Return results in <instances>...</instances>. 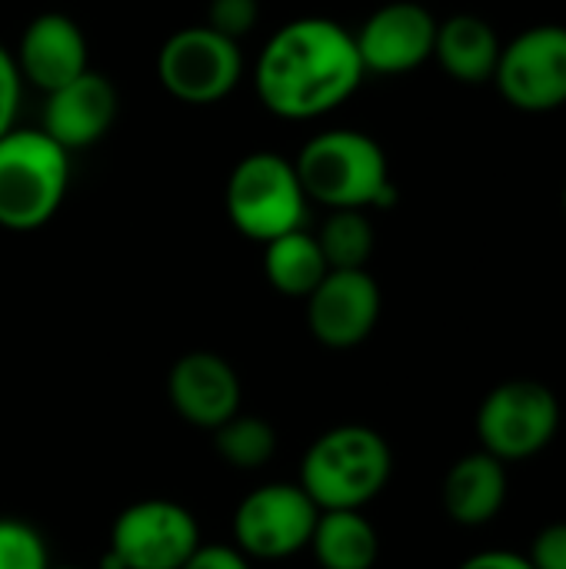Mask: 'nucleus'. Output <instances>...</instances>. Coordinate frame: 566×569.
I'll list each match as a JSON object with an SVG mask.
<instances>
[{
  "label": "nucleus",
  "instance_id": "obj_21",
  "mask_svg": "<svg viewBox=\"0 0 566 569\" xmlns=\"http://www.w3.org/2000/svg\"><path fill=\"white\" fill-rule=\"evenodd\" d=\"M314 237L330 270H367L374 253V227L364 210H330Z\"/></svg>",
  "mask_w": 566,
  "mask_h": 569
},
{
  "label": "nucleus",
  "instance_id": "obj_2",
  "mask_svg": "<svg viewBox=\"0 0 566 569\" xmlns=\"http://www.w3.org/2000/svg\"><path fill=\"white\" fill-rule=\"evenodd\" d=\"M394 473L390 443L364 423L324 430L300 460V487L317 510H364Z\"/></svg>",
  "mask_w": 566,
  "mask_h": 569
},
{
  "label": "nucleus",
  "instance_id": "obj_15",
  "mask_svg": "<svg viewBox=\"0 0 566 569\" xmlns=\"http://www.w3.org/2000/svg\"><path fill=\"white\" fill-rule=\"evenodd\" d=\"M113 120H117V87L103 73L87 70L77 80L47 93L40 130L70 153L103 140Z\"/></svg>",
  "mask_w": 566,
  "mask_h": 569
},
{
  "label": "nucleus",
  "instance_id": "obj_10",
  "mask_svg": "<svg viewBox=\"0 0 566 569\" xmlns=\"http://www.w3.org/2000/svg\"><path fill=\"white\" fill-rule=\"evenodd\" d=\"M494 83L514 110L550 113L566 103V27L540 23L504 43Z\"/></svg>",
  "mask_w": 566,
  "mask_h": 569
},
{
  "label": "nucleus",
  "instance_id": "obj_28",
  "mask_svg": "<svg viewBox=\"0 0 566 569\" xmlns=\"http://www.w3.org/2000/svg\"><path fill=\"white\" fill-rule=\"evenodd\" d=\"M47 569H83V567H53V563H50V567Z\"/></svg>",
  "mask_w": 566,
  "mask_h": 569
},
{
  "label": "nucleus",
  "instance_id": "obj_5",
  "mask_svg": "<svg viewBox=\"0 0 566 569\" xmlns=\"http://www.w3.org/2000/svg\"><path fill=\"white\" fill-rule=\"evenodd\" d=\"M224 203L234 230L254 243H270L290 230H304L310 207L294 160L274 150L247 153L234 167Z\"/></svg>",
  "mask_w": 566,
  "mask_h": 569
},
{
  "label": "nucleus",
  "instance_id": "obj_13",
  "mask_svg": "<svg viewBox=\"0 0 566 569\" xmlns=\"http://www.w3.org/2000/svg\"><path fill=\"white\" fill-rule=\"evenodd\" d=\"M437 17L414 3L397 0L374 10L354 33L357 53L367 73H410L434 57Z\"/></svg>",
  "mask_w": 566,
  "mask_h": 569
},
{
  "label": "nucleus",
  "instance_id": "obj_16",
  "mask_svg": "<svg viewBox=\"0 0 566 569\" xmlns=\"http://www.w3.org/2000/svg\"><path fill=\"white\" fill-rule=\"evenodd\" d=\"M507 500V470L490 453L460 457L444 480V510L460 527L490 523Z\"/></svg>",
  "mask_w": 566,
  "mask_h": 569
},
{
  "label": "nucleus",
  "instance_id": "obj_12",
  "mask_svg": "<svg viewBox=\"0 0 566 569\" xmlns=\"http://www.w3.org/2000/svg\"><path fill=\"white\" fill-rule=\"evenodd\" d=\"M167 397L183 423L214 433L220 423L240 413L244 383L234 363L217 350H190L177 357V363L170 367Z\"/></svg>",
  "mask_w": 566,
  "mask_h": 569
},
{
  "label": "nucleus",
  "instance_id": "obj_27",
  "mask_svg": "<svg viewBox=\"0 0 566 569\" xmlns=\"http://www.w3.org/2000/svg\"><path fill=\"white\" fill-rule=\"evenodd\" d=\"M457 569H534L527 557L507 553V550H490V553H477L470 560H464Z\"/></svg>",
  "mask_w": 566,
  "mask_h": 569
},
{
  "label": "nucleus",
  "instance_id": "obj_7",
  "mask_svg": "<svg viewBox=\"0 0 566 569\" xmlns=\"http://www.w3.org/2000/svg\"><path fill=\"white\" fill-rule=\"evenodd\" d=\"M317 503L300 483L274 480L250 490L230 520V543L247 560H287L310 547L317 527Z\"/></svg>",
  "mask_w": 566,
  "mask_h": 569
},
{
  "label": "nucleus",
  "instance_id": "obj_4",
  "mask_svg": "<svg viewBox=\"0 0 566 569\" xmlns=\"http://www.w3.org/2000/svg\"><path fill=\"white\" fill-rule=\"evenodd\" d=\"M70 187V153L40 127H13L0 137V227L40 230L57 217Z\"/></svg>",
  "mask_w": 566,
  "mask_h": 569
},
{
  "label": "nucleus",
  "instance_id": "obj_29",
  "mask_svg": "<svg viewBox=\"0 0 566 569\" xmlns=\"http://www.w3.org/2000/svg\"><path fill=\"white\" fill-rule=\"evenodd\" d=\"M564 213H566V183H564Z\"/></svg>",
  "mask_w": 566,
  "mask_h": 569
},
{
  "label": "nucleus",
  "instance_id": "obj_22",
  "mask_svg": "<svg viewBox=\"0 0 566 569\" xmlns=\"http://www.w3.org/2000/svg\"><path fill=\"white\" fill-rule=\"evenodd\" d=\"M50 550L40 530L17 517H0V569H47Z\"/></svg>",
  "mask_w": 566,
  "mask_h": 569
},
{
  "label": "nucleus",
  "instance_id": "obj_25",
  "mask_svg": "<svg viewBox=\"0 0 566 569\" xmlns=\"http://www.w3.org/2000/svg\"><path fill=\"white\" fill-rule=\"evenodd\" d=\"M527 560L534 569H566V523L540 530Z\"/></svg>",
  "mask_w": 566,
  "mask_h": 569
},
{
  "label": "nucleus",
  "instance_id": "obj_26",
  "mask_svg": "<svg viewBox=\"0 0 566 569\" xmlns=\"http://www.w3.org/2000/svg\"><path fill=\"white\" fill-rule=\"evenodd\" d=\"M180 569H254L234 543H200Z\"/></svg>",
  "mask_w": 566,
  "mask_h": 569
},
{
  "label": "nucleus",
  "instance_id": "obj_14",
  "mask_svg": "<svg viewBox=\"0 0 566 569\" xmlns=\"http://www.w3.org/2000/svg\"><path fill=\"white\" fill-rule=\"evenodd\" d=\"M13 60H17L20 80L43 93L90 70V50H87V37L80 23L60 10L37 13L23 27Z\"/></svg>",
  "mask_w": 566,
  "mask_h": 569
},
{
  "label": "nucleus",
  "instance_id": "obj_23",
  "mask_svg": "<svg viewBox=\"0 0 566 569\" xmlns=\"http://www.w3.org/2000/svg\"><path fill=\"white\" fill-rule=\"evenodd\" d=\"M260 20V0H210L207 3V27L227 40L247 37Z\"/></svg>",
  "mask_w": 566,
  "mask_h": 569
},
{
  "label": "nucleus",
  "instance_id": "obj_19",
  "mask_svg": "<svg viewBox=\"0 0 566 569\" xmlns=\"http://www.w3.org/2000/svg\"><path fill=\"white\" fill-rule=\"evenodd\" d=\"M327 273L330 267L324 260V250L307 230H290L264 243V277L280 297L307 300Z\"/></svg>",
  "mask_w": 566,
  "mask_h": 569
},
{
  "label": "nucleus",
  "instance_id": "obj_8",
  "mask_svg": "<svg viewBox=\"0 0 566 569\" xmlns=\"http://www.w3.org/2000/svg\"><path fill=\"white\" fill-rule=\"evenodd\" d=\"M560 427V403L550 387L537 380H507L487 393L477 413V437L484 453L504 460H527L540 453Z\"/></svg>",
  "mask_w": 566,
  "mask_h": 569
},
{
  "label": "nucleus",
  "instance_id": "obj_9",
  "mask_svg": "<svg viewBox=\"0 0 566 569\" xmlns=\"http://www.w3.org/2000/svg\"><path fill=\"white\" fill-rule=\"evenodd\" d=\"M157 77L163 90L183 103H217L234 93L244 77L237 40L220 37L207 23L170 33L157 53Z\"/></svg>",
  "mask_w": 566,
  "mask_h": 569
},
{
  "label": "nucleus",
  "instance_id": "obj_3",
  "mask_svg": "<svg viewBox=\"0 0 566 569\" xmlns=\"http://www.w3.org/2000/svg\"><path fill=\"white\" fill-rule=\"evenodd\" d=\"M307 200L330 210L390 207L394 183L384 147L360 130H324L294 160Z\"/></svg>",
  "mask_w": 566,
  "mask_h": 569
},
{
  "label": "nucleus",
  "instance_id": "obj_1",
  "mask_svg": "<svg viewBox=\"0 0 566 569\" xmlns=\"http://www.w3.org/2000/svg\"><path fill=\"white\" fill-rule=\"evenodd\" d=\"M364 73L357 40L344 23L297 17L264 43L254 67V90L280 120H317L347 103Z\"/></svg>",
  "mask_w": 566,
  "mask_h": 569
},
{
  "label": "nucleus",
  "instance_id": "obj_17",
  "mask_svg": "<svg viewBox=\"0 0 566 569\" xmlns=\"http://www.w3.org/2000/svg\"><path fill=\"white\" fill-rule=\"evenodd\" d=\"M500 50L504 43L497 30L477 13H454L444 23H437L434 57L457 83L494 80Z\"/></svg>",
  "mask_w": 566,
  "mask_h": 569
},
{
  "label": "nucleus",
  "instance_id": "obj_11",
  "mask_svg": "<svg viewBox=\"0 0 566 569\" xmlns=\"http://www.w3.org/2000/svg\"><path fill=\"white\" fill-rule=\"evenodd\" d=\"M380 303V287L367 270H330L307 297V330L330 350H350L377 330Z\"/></svg>",
  "mask_w": 566,
  "mask_h": 569
},
{
  "label": "nucleus",
  "instance_id": "obj_20",
  "mask_svg": "<svg viewBox=\"0 0 566 569\" xmlns=\"http://www.w3.org/2000/svg\"><path fill=\"white\" fill-rule=\"evenodd\" d=\"M214 450L234 470H260L277 453V430L264 417L240 410L214 430Z\"/></svg>",
  "mask_w": 566,
  "mask_h": 569
},
{
  "label": "nucleus",
  "instance_id": "obj_24",
  "mask_svg": "<svg viewBox=\"0 0 566 569\" xmlns=\"http://www.w3.org/2000/svg\"><path fill=\"white\" fill-rule=\"evenodd\" d=\"M20 93H23V80H20L17 60H13V53L0 43V137L10 133V130L17 127Z\"/></svg>",
  "mask_w": 566,
  "mask_h": 569
},
{
  "label": "nucleus",
  "instance_id": "obj_18",
  "mask_svg": "<svg viewBox=\"0 0 566 569\" xmlns=\"http://www.w3.org/2000/svg\"><path fill=\"white\" fill-rule=\"evenodd\" d=\"M307 550L320 569H374L380 537L360 510H324Z\"/></svg>",
  "mask_w": 566,
  "mask_h": 569
},
{
  "label": "nucleus",
  "instance_id": "obj_6",
  "mask_svg": "<svg viewBox=\"0 0 566 569\" xmlns=\"http://www.w3.org/2000/svg\"><path fill=\"white\" fill-rule=\"evenodd\" d=\"M200 543V523L183 503L137 500L110 527L103 569H180Z\"/></svg>",
  "mask_w": 566,
  "mask_h": 569
}]
</instances>
